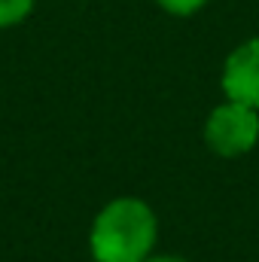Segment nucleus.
Returning a JSON list of instances; mask_svg holds the SVG:
<instances>
[{"instance_id": "1", "label": "nucleus", "mask_w": 259, "mask_h": 262, "mask_svg": "<svg viewBox=\"0 0 259 262\" xmlns=\"http://www.w3.org/2000/svg\"><path fill=\"white\" fill-rule=\"evenodd\" d=\"M159 216L137 195L110 198L89 226L92 262H146L156 253Z\"/></svg>"}, {"instance_id": "2", "label": "nucleus", "mask_w": 259, "mask_h": 262, "mask_svg": "<svg viewBox=\"0 0 259 262\" xmlns=\"http://www.w3.org/2000/svg\"><path fill=\"white\" fill-rule=\"evenodd\" d=\"M204 146L220 159H241L259 143V110L223 98L201 125Z\"/></svg>"}, {"instance_id": "3", "label": "nucleus", "mask_w": 259, "mask_h": 262, "mask_svg": "<svg viewBox=\"0 0 259 262\" xmlns=\"http://www.w3.org/2000/svg\"><path fill=\"white\" fill-rule=\"evenodd\" d=\"M220 92L229 101L259 110V34L241 40L220 67Z\"/></svg>"}, {"instance_id": "4", "label": "nucleus", "mask_w": 259, "mask_h": 262, "mask_svg": "<svg viewBox=\"0 0 259 262\" xmlns=\"http://www.w3.org/2000/svg\"><path fill=\"white\" fill-rule=\"evenodd\" d=\"M34 9H37V0H0V31L18 28L21 21L31 18Z\"/></svg>"}, {"instance_id": "5", "label": "nucleus", "mask_w": 259, "mask_h": 262, "mask_svg": "<svg viewBox=\"0 0 259 262\" xmlns=\"http://www.w3.org/2000/svg\"><path fill=\"white\" fill-rule=\"evenodd\" d=\"M153 3L174 18H189V15H198L210 0H153Z\"/></svg>"}, {"instance_id": "6", "label": "nucleus", "mask_w": 259, "mask_h": 262, "mask_svg": "<svg viewBox=\"0 0 259 262\" xmlns=\"http://www.w3.org/2000/svg\"><path fill=\"white\" fill-rule=\"evenodd\" d=\"M146 262H189V259H183V256H177V253H153Z\"/></svg>"}]
</instances>
